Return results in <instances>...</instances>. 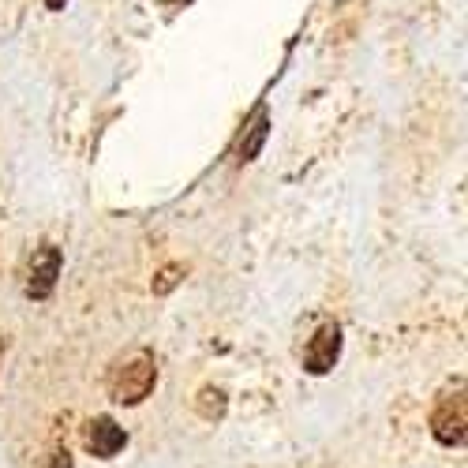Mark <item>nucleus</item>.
I'll return each instance as SVG.
<instances>
[{
    "label": "nucleus",
    "mask_w": 468,
    "mask_h": 468,
    "mask_svg": "<svg viewBox=\"0 0 468 468\" xmlns=\"http://www.w3.org/2000/svg\"><path fill=\"white\" fill-rule=\"evenodd\" d=\"M109 398L116 405H139L154 394L158 386V360H154L150 348H132L109 367Z\"/></svg>",
    "instance_id": "1"
},
{
    "label": "nucleus",
    "mask_w": 468,
    "mask_h": 468,
    "mask_svg": "<svg viewBox=\"0 0 468 468\" xmlns=\"http://www.w3.org/2000/svg\"><path fill=\"white\" fill-rule=\"evenodd\" d=\"M431 435L442 446H464V382L439 394L431 409Z\"/></svg>",
    "instance_id": "2"
},
{
    "label": "nucleus",
    "mask_w": 468,
    "mask_h": 468,
    "mask_svg": "<svg viewBox=\"0 0 468 468\" xmlns=\"http://www.w3.org/2000/svg\"><path fill=\"white\" fill-rule=\"evenodd\" d=\"M60 248L57 244H42L30 259V270H27V296L30 300H46L53 289H57V278H60Z\"/></svg>",
    "instance_id": "3"
},
{
    "label": "nucleus",
    "mask_w": 468,
    "mask_h": 468,
    "mask_svg": "<svg viewBox=\"0 0 468 468\" xmlns=\"http://www.w3.org/2000/svg\"><path fill=\"white\" fill-rule=\"evenodd\" d=\"M83 446H87V453L109 461V457H116V453L128 446V431L112 416H94L83 427Z\"/></svg>",
    "instance_id": "4"
},
{
    "label": "nucleus",
    "mask_w": 468,
    "mask_h": 468,
    "mask_svg": "<svg viewBox=\"0 0 468 468\" xmlns=\"http://www.w3.org/2000/svg\"><path fill=\"white\" fill-rule=\"evenodd\" d=\"M341 360V326L337 323H326L311 345L303 348V371L307 375H326L334 371V364Z\"/></svg>",
    "instance_id": "5"
},
{
    "label": "nucleus",
    "mask_w": 468,
    "mask_h": 468,
    "mask_svg": "<svg viewBox=\"0 0 468 468\" xmlns=\"http://www.w3.org/2000/svg\"><path fill=\"white\" fill-rule=\"evenodd\" d=\"M262 139H266V109H259V112H255L251 132H248V143H240L237 158H240V162H251L255 154H259V146H262Z\"/></svg>",
    "instance_id": "6"
},
{
    "label": "nucleus",
    "mask_w": 468,
    "mask_h": 468,
    "mask_svg": "<svg viewBox=\"0 0 468 468\" xmlns=\"http://www.w3.org/2000/svg\"><path fill=\"white\" fill-rule=\"evenodd\" d=\"M37 468H75V464H71V453L64 446H57V450H49L42 461H37Z\"/></svg>",
    "instance_id": "7"
},
{
    "label": "nucleus",
    "mask_w": 468,
    "mask_h": 468,
    "mask_svg": "<svg viewBox=\"0 0 468 468\" xmlns=\"http://www.w3.org/2000/svg\"><path fill=\"white\" fill-rule=\"evenodd\" d=\"M64 5H68V0H46V8H49V12H64Z\"/></svg>",
    "instance_id": "8"
},
{
    "label": "nucleus",
    "mask_w": 468,
    "mask_h": 468,
    "mask_svg": "<svg viewBox=\"0 0 468 468\" xmlns=\"http://www.w3.org/2000/svg\"><path fill=\"white\" fill-rule=\"evenodd\" d=\"M5 353H8V334H0V364H5Z\"/></svg>",
    "instance_id": "9"
}]
</instances>
